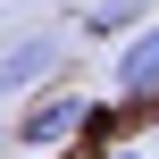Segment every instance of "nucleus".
I'll use <instances>...</instances> for the list:
<instances>
[{"mask_svg":"<svg viewBox=\"0 0 159 159\" xmlns=\"http://www.w3.org/2000/svg\"><path fill=\"white\" fill-rule=\"evenodd\" d=\"M8 143H17V126H8V117H0V159H8Z\"/></svg>","mask_w":159,"mask_h":159,"instance_id":"obj_5","label":"nucleus"},{"mask_svg":"<svg viewBox=\"0 0 159 159\" xmlns=\"http://www.w3.org/2000/svg\"><path fill=\"white\" fill-rule=\"evenodd\" d=\"M101 159H143V151H134V143H117V151H101Z\"/></svg>","mask_w":159,"mask_h":159,"instance_id":"obj_6","label":"nucleus"},{"mask_svg":"<svg viewBox=\"0 0 159 159\" xmlns=\"http://www.w3.org/2000/svg\"><path fill=\"white\" fill-rule=\"evenodd\" d=\"M75 8H92V0H75Z\"/></svg>","mask_w":159,"mask_h":159,"instance_id":"obj_7","label":"nucleus"},{"mask_svg":"<svg viewBox=\"0 0 159 159\" xmlns=\"http://www.w3.org/2000/svg\"><path fill=\"white\" fill-rule=\"evenodd\" d=\"M109 92H117V101H151V92H159V17L134 34V42H117V59H109Z\"/></svg>","mask_w":159,"mask_h":159,"instance_id":"obj_3","label":"nucleus"},{"mask_svg":"<svg viewBox=\"0 0 159 159\" xmlns=\"http://www.w3.org/2000/svg\"><path fill=\"white\" fill-rule=\"evenodd\" d=\"M151 17H159V0H92V8H84V34H101V42H134Z\"/></svg>","mask_w":159,"mask_h":159,"instance_id":"obj_4","label":"nucleus"},{"mask_svg":"<svg viewBox=\"0 0 159 159\" xmlns=\"http://www.w3.org/2000/svg\"><path fill=\"white\" fill-rule=\"evenodd\" d=\"M59 67H67V42H59L50 25H42V34H17V42L0 50V101H8V92H34V101H42V84H50Z\"/></svg>","mask_w":159,"mask_h":159,"instance_id":"obj_2","label":"nucleus"},{"mask_svg":"<svg viewBox=\"0 0 159 159\" xmlns=\"http://www.w3.org/2000/svg\"><path fill=\"white\" fill-rule=\"evenodd\" d=\"M8 126H17V151H59L67 134L92 126V101H84V92H42V101H25Z\"/></svg>","mask_w":159,"mask_h":159,"instance_id":"obj_1","label":"nucleus"}]
</instances>
